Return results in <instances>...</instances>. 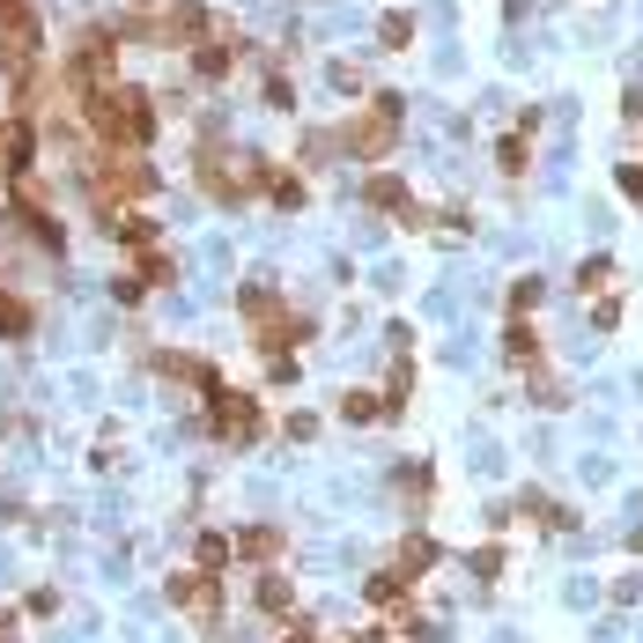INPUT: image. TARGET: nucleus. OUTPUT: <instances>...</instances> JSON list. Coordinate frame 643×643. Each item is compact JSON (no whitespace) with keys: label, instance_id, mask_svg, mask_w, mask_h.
Returning a JSON list of instances; mask_svg holds the SVG:
<instances>
[{"label":"nucleus","instance_id":"nucleus-1","mask_svg":"<svg viewBox=\"0 0 643 643\" xmlns=\"http://www.w3.org/2000/svg\"><path fill=\"white\" fill-rule=\"evenodd\" d=\"M75 97V119L97 149H149L156 141V104L133 89V82H89V89H67Z\"/></svg>","mask_w":643,"mask_h":643},{"label":"nucleus","instance_id":"nucleus-2","mask_svg":"<svg viewBox=\"0 0 643 643\" xmlns=\"http://www.w3.org/2000/svg\"><path fill=\"white\" fill-rule=\"evenodd\" d=\"M267 171H274V156H237L229 141H215V133L193 149V178L207 185V200H223V207L267 200Z\"/></svg>","mask_w":643,"mask_h":643},{"label":"nucleus","instance_id":"nucleus-3","mask_svg":"<svg viewBox=\"0 0 643 643\" xmlns=\"http://www.w3.org/2000/svg\"><path fill=\"white\" fill-rule=\"evenodd\" d=\"M399 119H407V97H399V89H371V97H363V111L333 133V149H341V156H363V163H385V156L399 149Z\"/></svg>","mask_w":643,"mask_h":643},{"label":"nucleus","instance_id":"nucleus-4","mask_svg":"<svg viewBox=\"0 0 643 643\" xmlns=\"http://www.w3.org/2000/svg\"><path fill=\"white\" fill-rule=\"evenodd\" d=\"M207 421H215V437H223V444H251V437L267 429L259 399H251V393H229V385H215V393H207Z\"/></svg>","mask_w":643,"mask_h":643},{"label":"nucleus","instance_id":"nucleus-5","mask_svg":"<svg viewBox=\"0 0 643 643\" xmlns=\"http://www.w3.org/2000/svg\"><path fill=\"white\" fill-rule=\"evenodd\" d=\"M171 607H185V614H200V621H215L223 614V577H215V569H178L171 577Z\"/></svg>","mask_w":643,"mask_h":643},{"label":"nucleus","instance_id":"nucleus-6","mask_svg":"<svg viewBox=\"0 0 643 643\" xmlns=\"http://www.w3.org/2000/svg\"><path fill=\"white\" fill-rule=\"evenodd\" d=\"M363 200H371V207H385V215H393V223H407V229H429V223H437V215H429V207H421V200L407 193L393 171H377L371 185H363Z\"/></svg>","mask_w":643,"mask_h":643},{"label":"nucleus","instance_id":"nucleus-7","mask_svg":"<svg viewBox=\"0 0 643 643\" xmlns=\"http://www.w3.org/2000/svg\"><path fill=\"white\" fill-rule=\"evenodd\" d=\"M229 555H245V562L274 569V555H281V525H251V533H237V540H229Z\"/></svg>","mask_w":643,"mask_h":643},{"label":"nucleus","instance_id":"nucleus-8","mask_svg":"<svg viewBox=\"0 0 643 643\" xmlns=\"http://www.w3.org/2000/svg\"><path fill=\"white\" fill-rule=\"evenodd\" d=\"M30 325H37V303H23L15 289H0V341H30Z\"/></svg>","mask_w":643,"mask_h":643},{"label":"nucleus","instance_id":"nucleus-9","mask_svg":"<svg viewBox=\"0 0 643 643\" xmlns=\"http://www.w3.org/2000/svg\"><path fill=\"white\" fill-rule=\"evenodd\" d=\"M533 133H540V111H525L518 133H503V178H525V149H533Z\"/></svg>","mask_w":643,"mask_h":643},{"label":"nucleus","instance_id":"nucleus-10","mask_svg":"<svg viewBox=\"0 0 643 643\" xmlns=\"http://www.w3.org/2000/svg\"><path fill=\"white\" fill-rule=\"evenodd\" d=\"M267 200H274V207H289V215H297L303 200H311V185H303L297 171H281V163H274V171H267Z\"/></svg>","mask_w":643,"mask_h":643},{"label":"nucleus","instance_id":"nucleus-11","mask_svg":"<svg viewBox=\"0 0 643 643\" xmlns=\"http://www.w3.org/2000/svg\"><path fill=\"white\" fill-rule=\"evenodd\" d=\"M377 415H393L385 393H341V421H377Z\"/></svg>","mask_w":643,"mask_h":643},{"label":"nucleus","instance_id":"nucleus-12","mask_svg":"<svg viewBox=\"0 0 643 643\" xmlns=\"http://www.w3.org/2000/svg\"><path fill=\"white\" fill-rule=\"evenodd\" d=\"M421 569H437V547H429V540H407V547H399V577L415 585Z\"/></svg>","mask_w":643,"mask_h":643},{"label":"nucleus","instance_id":"nucleus-13","mask_svg":"<svg viewBox=\"0 0 643 643\" xmlns=\"http://www.w3.org/2000/svg\"><path fill=\"white\" fill-rule=\"evenodd\" d=\"M259 607H267V614H289V577H281V569L259 577Z\"/></svg>","mask_w":643,"mask_h":643},{"label":"nucleus","instance_id":"nucleus-14","mask_svg":"<svg viewBox=\"0 0 643 643\" xmlns=\"http://www.w3.org/2000/svg\"><path fill=\"white\" fill-rule=\"evenodd\" d=\"M377 37H385V45H407V37H415V15H407V8H393V15H385V23H377Z\"/></svg>","mask_w":643,"mask_h":643},{"label":"nucleus","instance_id":"nucleus-15","mask_svg":"<svg viewBox=\"0 0 643 643\" xmlns=\"http://www.w3.org/2000/svg\"><path fill=\"white\" fill-rule=\"evenodd\" d=\"M607 281H614V259H585V267H577V289H585V297L607 289Z\"/></svg>","mask_w":643,"mask_h":643},{"label":"nucleus","instance_id":"nucleus-16","mask_svg":"<svg viewBox=\"0 0 643 643\" xmlns=\"http://www.w3.org/2000/svg\"><path fill=\"white\" fill-rule=\"evenodd\" d=\"M399 592H407V577H399V569H377V577H371V599H377V607H393Z\"/></svg>","mask_w":643,"mask_h":643},{"label":"nucleus","instance_id":"nucleus-17","mask_svg":"<svg viewBox=\"0 0 643 643\" xmlns=\"http://www.w3.org/2000/svg\"><path fill=\"white\" fill-rule=\"evenodd\" d=\"M200 569H215V577L229 569V540H223V533H207V540H200Z\"/></svg>","mask_w":643,"mask_h":643},{"label":"nucleus","instance_id":"nucleus-18","mask_svg":"<svg viewBox=\"0 0 643 643\" xmlns=\"http://www.w3.org/2000/svg\"><path fill=\"white\" fill-rule=\"evenodd\" d=\"M540 303V281H511V311H533Z\"/></svg>","mask_w":643,"mask_h":643},{"label":"nucleus","instance_id":"nucleus-19","mask_svg":"<svg viewBox=\"0 0 643 643\" xmlns=\"http://www.w3.org/2000/svg\"><path fill=\"white\" fill-rule=\"evenodd\" d=\"M511 355H518V363H525V355H540V333H525V325H511Z\"/></svg>","mask_w":643,"mask_h":643},{"label":"nucleus","instance_id":"nucleus-20","mask_svg":"<svg viewBox=\"0 0 643 643\" xmlns=\"http://www.w3.org/2000/svg\"><path fill=\"white\" fill-rule=\"evenodd\" d=\"M621 193H629V200H643V163H621Z\"/></svg>","mask_w":643,"mask_h":643},{"label":"nucleus","instance_id":"nucleus-21","mask_svg":"<svg viewBox=\"0 0 643 643\" xmlns=\"http://www.w3.org/2000/svg\"><path fill=\"white\" fill-rule=\"evenodd\" d=\"M0 643H15V614L8 607H0Z\"/></svg>","mask_w":643,"mask_h":643},{"label":"nucleus","instance_id":"nucleus-22","mask_svg":"<svg viewBox=\"0 0 643 643\" xmlns=\"http://www.w3.org/2000/svg\"><path fill=\"white\" fill-rule=\"evenodd\" d=\"M355 643H385V636H355Z\"/></svg>","mask_w":643,"mask_h":643}]
</instances>
